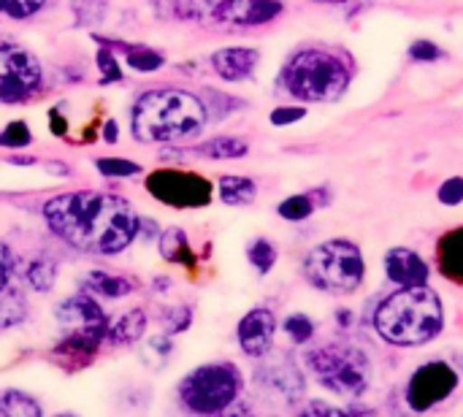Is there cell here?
<instances>
[{"label": "cell", "instance_id": "1", "mask_svg": "<svg viewBox=\"0 0 463 417\" xmlns=\"http://www.w3.org/2000/svg\"><path fill=\"white\" fill-rule=\"evenodd\" d=\"M46 228L79 252L114 258L125 252L141 228L133 204L109 193H65L43 204Z\"/></svg>", "mask_w": 463, "mask_h": 417}, {"label": "cell", "instance_id": "2", "mask_svg": "<svg viewBox=\"0 0 463 417\" xmlns=\"http://www.w3.org/2000/svg\"><path fill=\"white\" fill-rule=\"evenodd\" d=\"M364 320L380 345L402 353L431 347L445 336L450 326L448 304L431 285L385 293L372 304Z\"/></svg>", "mask_w": 463, "mask_h": 417}, {"label": "cell", "instance_id": "3", "mask_svg": "<svg viewBox=\"0 0 463 417\" xmlns=\"http://www.w3.org/2000/svg\"><path fill=\"white\" fill-rule=\"evenodd\" d=\"M301 366L320 391L334 399L364 402L374 385V361L361 342L334 339L326 345H312L301 355Z\"/></svg>", "mask_w": 463, "mask_h": 417}, {"label": "cell", "instance_id": "4", "mask_svg": "<svg viewBox=\"0 0 463 417\" xmlns=\"http://www.w3.org/2000/svg\"><path fill=\"white\" fill-rule=\"evenodd\" d=\"M203 103L182 90H152L133 106V136L141 144H171L201 133Z\"/></svg>", "mask_w": 463, "mask_h": 417}, {"label": "cell", "instance_id": "5", "mask_svg": "<svg viewBox=\"0 0 463 417\" xmlns=\"http://www.w3.org/2000/svg\"><path fill=\"white\" fill-rule=\"evenodd\" d=\"M304 282L326 296L350 299L364 290L369 280V263L353 239H326L315 244L301 261Z\"/></svg>", "mask_w": 463, "mask_h": 417}, {"label": "cell", "instance_id": "6", "mask_svg": "<svg viewBox=\"0 0 463 417\" xmlns=\"http://www.w3.org/2000/svg\"><path fill=\"white\" fill-rule=\"evenodd\" d=\"M353 81L350 62L323 46H307L296 52L282 68V87L304 103L339 100Z\"/></svg>", "mask_w": 463, "mask_h": 417}, {"label": "cell", "instance_id": "7", "mask_svg": "<svg viewBox=\"0 0 463 417\" xmlns=\"http://www.w3.org/2000/svg\"><path fill=\"white\" fill-rule=\"evenodd\" d=\"M247 380L233 361H209L190 369L179 385L176 399L184 412L195 417H214L244 396Z\"/></svg>", "mask_w": 463, "mask_h": 417}, {"label": "cell", "instance_id": "8", "mask_svg": "<svg viewBox=\"0 0 463 417\" xmlns=\"http://www.w3.org/2000/svg\"><path fill=\"white\" fill-rule=\"evenodd\" d=\"M463 391V364L437 355L420 361L399 388V407L410 417H429L453 404Z\"/></svg>", "mask_w": 463, "mask_h": 417}, {"label": "cell", "instance_id": "9", "mask_svg": "<svg viewBox=\"0 0 463 417\" xmlns=\"http://www.w3.org/2000/svg\"><path fill=\"white\" fill-rule=\"evenodd\" d=\"M54 320L60 328V342L54 345V353L73 361H90L106 342L111 328V320L98 299L87 293H73L62 299L54 307Z\"/></svg>", "mask_w": 463, "mask_h": 417}, {"label": "cell", "instance_id": "10", "mask_svg": "<svg viewBox=\"0 0 463 417\" xmlns=\"http://www.w3.org/2000/svg\"><path fill=\"white\" fill-rule=\"evenodd\" d=\"M255 383L266 393L282 399L288 407H296L298 402L307 399V372L301 361L290 353H269L266 358L255 361Z\"/></svg>", "mask_w": 463, "mask_h": 417}, {"label": "cell", "instance_id": "11", "mask_svg": "<svg viewBox=\"0 0 463 417\" xmlns=\"http://www.w3.org/2000/svg\"><path fill=\"white\" fill-rule=\"evenodd\" d=\"M146 190L157 201L174 209H201L212 204V185L198 174H187L176 168H160L149 174Z\"/></svg>", "mask_w": 463, "mask_h": 417}, {"label": "cell", "instance_id": "12", "mask_svg": "<svg viewBox=\"0 0 463 417\" xmlns=\"http://www.w3.org/2000/svg\"><path fill=\"white\" fill-rule=\"evenodd\" d=\"M277 334H279V320L274 309L266 304L247 309L236 323V345L241 355L250 361L266 358L277 345Z\"/></svg>", "mask_w": 463, "mask_h": 417}, {"label": "cell", "instance_id": "13", "mask_svg": "<svg viewBox=\"0 0 463 417\" xmlns=\"http://www.w3.org/2000/svg\"><path fill=\"white\" fill-rule=\"evenodd\" d=\"M383 274L393 290L426 288L434 280L431 263L412 247H391L383 255Z\"/></svg>", "mask_w": 463, "mask_h": 417}, {"label": "cell", "instance_id": "14", "mask_svg": "<svg viewBox=\"0 0 463 417\" xmlns=\"http://www.w3.org/2000/svg\"><path fill=\"white\" fill-rule=\"evenodd\" d=\"M41 84V65L30 52L0 46V92L22 95Z\"/></svg>", "mask_w": 463, "mask_h": 417}, {"label": "cell", "instance_id": "15", "mask_svg": "<svg viewBox=\"0 0 463 417\" xmlns=\"http://www.w3.org/2000/svg\"><path fill=\"white\" fill-rule=\"evenodd\" d=\"M260 62V54L250 46H228V49H220L214 52L212 57V65L214 71L225 79V81H244L255 73Z\"/></svg>", "mask_w": 463, "mask_h": 417}, {"label": "cell", "instance_id": "16", "mask_svg": "<svg viewBox=\"0 0 463 417\" xmlns=\"http://www.w3.org/2000/svg\"><path fill=\"white\" fill-rule=\"evenodd\" d=\"M136 280L125 277V274H117V271H103V269H95V271H87L81 277V293L92 296V299H106V301H119L125 296H130L136 290Z\"/></svg>", "mask_w": 463, "mask_h": 417}, {"label": "cell", "instance_id": "17", "mask_svg": "<svg viewBox=\"0 0 463 417\" xmlns=\"http://www.w3.org/2000/svg\"><path fill=\"white\" fill-rule=\"evenodd\" d=\"M331 201H334L331 190H328L326 185H320V187H312V190H307V193H296V195H288L285 201H279L277 214H279L282 220H288V223H304V220H309L315 212L326 209Z\"/></svg>", "mask_w": 463, "mask_h": 417}, {"label": "cell", "instance_id": "18", "mask_svg": "<svg viewBox=\"0 0 463 417\" xmlns=\"http://www.w3.org/2000/svg\"><path fill=\"white\" fill-rule=\"evenodd\" d=\"M437 269L448 282L463 288V225L448 231L437 242Z\"/></svg>", "mask_w": 463, "mask_h": 417}, {"label": "cell", "instance_id": "19", "mask_svg": "<svg viewBox=\"0 0 463 417\" xmlns=\"http://www.w3.org/2000/svg\"><path fill=\"white\" fill-rule=\"evenodd\" d=\"M146 326H149V317L141 307L119 315L111 328H109V336L106 342L111 347H133V345H141V339L146 336Z\"/></svg>", "mask_w": 463, "mask_h": 417}, {"label": "cell", "instance_id": "20", "mask_svg": "<svg viewBox=\"0 0 463 417\" xmlns=\"http://www.w3.org/2000/svg\"><path fill=\"white\" fill-rule=\"evenodd\" d=\"M217 195L225 206H250L258 198V185L250 176L228 174L217 179Z\"/></svg>", "mask_w": 463, "mask_h": 417}, {"label": "cell", "instance_id": "21", "mask_svg": "<svg viewBox=\"0 0 463 417\" xmlns=\"http://www.w3.org/2000/svg\"><path fill=\"white\" fill-rule=\"evenodd\" d=\"M279 331L285 334V339H288L293 347L307 350V347H312L315 339H317V320H315L312 315H307V312H290V315L282 317Z\"/></svg>", "mask_w": 463, "mask_h": 417}, {"label": "cell", "instance_id": "22", "mask_svg": "<svg viewBox=\"0 0 463 417\" xmlns=\"http://www.w3.org/2000/svg\"><path fill=\"white\" fill-rule=\"evenodd\" d=\"M176 347H174V339L168 334H155V336H144L141 345H138V355H141V364L152 372H163L171 358H174Z\"/></svg>", "mask_w": 463, "mask_h": 417}, {"label": "cell", "instance_id": "23", "mask_svg": "<svg viewBox=\"0 0 463 417\" xmlns=\"http://www.w3.org/2000/svg\"><path fill=\"white\" fill-rule=\"evenodd\" d=\"M160 255L176 266H187V269L195 266V252H193L187 233L182 228H168L160 233Z\"/></svg>", "mask_w": 463, "mask_h": 417}, {"label": "cell", "instance_id": "24", "mask_svg": "<svg viewBox=\"0 0 463 417\" xmlns=\"http://www.w3.org/2000/svg\"><path fill=\"white\" fill-rule=\"evenodd\" d=\"M0 417H43V407L27 391L8 388L0 391Z\"/></svg>", "mask_w": 463, "mask_h": 417}, {"label": "cell", "instance_id": "25", "mask_svg": "<svg viewBox=\"0 0 463 417\" xmlns=\"http://www.w3.org/2000/svg\"><path fill=\"white\" fill-rule=\"evenodd\" d=\"M231 5H236V22L241 24H263L282 14L279 0H236Z\"/></svg>", "mask_w": 463, "mask_h": 417}, {"label": "cell", "instance_id": "26", "mask_svg": "<svg viewBox=\"0 0 463 417\" xmlns=\"http://www.w3.org/2000/svg\"><path fill=\"white\" fill-rule=\"evenodd\" d=\"M24 282L30 290L35 293H49L57 282V263L49 258V255H41V258H33L27 266H24Z\"/></svg>", "mask_w": 463, "mask_h": 417}, {"label": "cell", "instance_id": "27", "mask_svg": "<svg viewBox=\"0 0 463 417\" xmlns=\"http://www.w3.org/2000/svg\"><path fill=\"white\" fill-rule=\"evenodd\" d=\"M195 152L212 160H239L250 152V144L236 136H217L212 141H203Z\"/></svg>", "mask_w": 463, "mask_h": 417}, {"label": "cell", "instance_id": "28", "mask_svg": "<svg viewBox=\"0 0 463 417\" xmlns=\"http://www.w3.org/2000/svg\"><path fill=\"white\" fill-rule=\"evenodd\" d=\"M27 320V301L16 288L0 290V331H11Z\"/></svg>", "mask_w": 463, "mask_h": 417}, {"label": "cell", "instance_id": "29", "mask_svg": "<svg viewBox=\"0 0 463 417\" xmlns=\"http://www.w3.org/2000/svg\"><path fill=\"white\" fill-rule=\"evenodd\" d=\"M247 261H250V266H252L260 277H269V274L274 271L277 261H279V250H277V244H274L271 239L258 236V239H252L250 247H247Z\"/></svg>", "mask_w": 463, "mask_h": 417}, {"label": "cell", "instance_id": "30", "mask_svg": "<svg viewBox=\"0 0 463 417\" xmlns=\"http://www.w3.org/2000/svg\"><path fill=\"white\" fill-rule=\"evenodd\" d=\"M193 320H195L193 307H190V304H176V307H168V309L163 312L160 326H163V334H168V336L174 339V336L190 331Z\"/></svg>", "mask_w": 463, "mask_h": 417}, {"label": "cell", "instance_id": "31", "mask_svg": "<svg viewBox=\"0 0 463 417\" xmlns=\"http://www.w3.org/2000/svg\"><path fill=\"white\" fill-rule=\"evenodd\" d=\"M95 166L103 176H136V174H141L138 163L122 160V157H100V160H95Z\"/></svg>", "mask_w": 463, "mask_h": 417}, {"label": "cell", "instance_id": "32", "mask_svg": "<svg viewBox=\"0 0 463 417\" xmlns=\"http://www.w3.org/2000/svg\"><path fill=\"white\" fill-rule=\"evenodd\" d=\"M296 417H336V404H331L328 399L323 396H312V399H304L293 407Z\"/></svg>", "mask_w": 463, "mask_h": 417}, {"label": "cell", "instance_id": "33", "mask_svg": "<svg viewBox=\"0 0 463 417\" xmlns=\"http://www.w3.org/2000/svg\"><path fill=\"white\" fill-rule=\"evenodd\" d=\"M437 201L448 209H456L463 204V176H448L437 187Z\"/></svg>", "mask_w": 463, "mask_h": 417}, {"label": "cell", "instance_id": "34", "mask_svg": "<svg viewBox=\"0 0 463 417\" xmlns=\"http://www.w3.org/2000/svg\"><path fill=\"white\" fill-rule=\"evenodd\" d=\"M442 57H445V49L429 38H418L410 43V60L415 62H439Z\"/></svg>", "mask_w": 463, "mask_h": 417}, {"label": "cell", "instance_id": "35", "mask_svg": "<svg viewBox=\"0 0 463 417\" xmlns=\"http://www.w3.org/2000/svg\"><path fill=\"white\" fill-rule=\"evenodd\" d=\"M307 117V109L304 106H279V109H274L271 111V125H277V128H288V125H296V122H301Z\"/></svg>", "mask_w": 463, "mask_h": 417}, {"label": "cell", "instance_id": "36", "mask_svg": "<svg viewBox=\"0 0 463 417\" xmlns=\"http://www.w3.org/2000/svg\"><path fill=\"white\" fill-rule=\"evenodd\" d=\"M33 141L30 130L24 122H11L3 133H0V144L3 147H27Z\"/></svg>", "mask_w": 463, "mask_h": 417}, {"label": "cell", "instance_id": "37", "mask_svg": "<svg viewBox=\"0 0 463 417\" xmlns=\"http://www.w3.org/2000/svg\"><path fill=\"white\" fill-rule=\"evenodd\" d=\"M334 326L336 331H342L345 336H350L358 326H361V315L353 307H336L334 312Z\"/></svg>", "mask_w": 463, "mask_h": 417}, {"label": "cell", "instance_id": "38", "mask_svg": "<svg viewBox=\"0 0 463 417\" xmlns=\"http://www.w3.org/2000/svg\"><path fill=\"white\" fill-rule=\"evenodd\" d=\"M41 5H43V0H3V11L11 14L14 19H27V16H33Z\"/></svg>", "mask_w": 463, "mask_h": 417}, {"label": "cell", "instance_id": "39", "mask_svg": "<svg viewBox=\"0 0 463 417\" xmlns=\"http://www.w3.org/2000/svg\"><path fill=\"white\" fill-rule=\"evenodd\" d=\"M336 417H380V410L369 407L366 402H347L336 407Z\"/></svg>", "mask_w": 463, "mask_h": 417}, {"label": "cell", "instance_id": "40", "mask_svg": "<svg viewBox=\"0 0 463 417\" xmlns=\"http://www.w3.org/2000/svg\"><path fill=\"white\" fill-rule=\"evenodd\" d=\"M130 68H138V71H152V68H160L163 65V57L152 54V52H133L128 57Z\"/></svg>", "mask_w": 463, "mask_h": 417}, {"label": "cell", "instance_id": "41", "mask_svg": "<svg viewBox=\"0 0 463 417\" xmlns=\"http://www.w3.org/2000/svg\"><path fill=\"white\" fill-rule=\"evenodd\" d=\"M11 274H14V255H11V250L0 242V290L8 288Z\"/></svg>", "mask_w": 463, "mask_h": 417}, {"label": "cell", "instance_id": "42", "mask_svg": "<svg viewBox=\"0 0 463 417\" xmlns=\"http://www.w3.org/2000/svg\"><path fill=\"white\" fill-rule=\"evenodd\" d=\"M214 417H255V407L241 396L239 402H233L228 410H222L220 415H214Z\"/></svg>", "mask_w": 463, "mask_h": 417}, {"label": "cell", "instance_id": "43", "mask_svg": "<svg viewBox=\"0 0 463 417\" xmlns=\"http://www.w3.org/2000/svg\"><path fill=\"white\" fill-rule=\"evenodd\" d=\"M100 68H103V73H106V76H111L109 81H117V79H119V71H117V65H114V60H111V57H106V54H103V57H100Z\"/></svg>", "mask_w": 463, "mask_h": 417}, {"label": "cell", "instance_id": "44", "mask_svg": "<svg viewBox=\"0 0 463 417\" xmlns=\"http://www.w3.org/2000/svg\"><path fill=\"white\" fill-rule=\"evenodd\" d=\"M103 136H106L109 141H117V125H114V122H109V125H106V130H103Z\"/></svg>", "mask_w": 463, "mask_h": 417}, {"label": "cell", "instance_id": "45", "mask_svg": "<svg viewBox=\"0 0 463 417\" xmlns=\"http://www.w3.org/2000/svg\"><path fill=\"white\" fill-rule=\"evenodd\" d=\"M155 285H157V288H160V290H165V288H168V285H171V282H168V280H157V282H155Z\"/></svg>", "mask_w": 463, "mask_h": 417}, {"label": "cell", "instance_id": "46", "mask_svg": "<svg viewBox=\"0 0 463 417\" xmlns=\"http://www.w3.org/2000/svg\"><path fill=\"white\" fill-rule=\"evenodd\" d=\"M317 3H347V0H317Z\"/></svg>", "mask_w": 463, "mask_h": 417}, {"label": "cell", "instance_id": "47", "mask_svg": "<svg viewBox=\"0 0 463 417\" xmlns=\"http://www.w3.org/2000/svg\"><path fill=\"white\" fill-rule=\"evenodd\" d=\"M54 417H76V415H71V412H60V415H54Z\"/></svg>", "mask_w": 463, "mask_h": 417}, {"label": "cell", "instance_id": "48", "mask_svg": "<svg viewBox=\"0 0 463 417\" xmlns=\"http://www.w3.org/2000/svg\"><path fill=\"white\" fill-rule=\"evenodd\" d=\"M0 11H3V0H0Z\"/></svg>", "mask_w": 463, "mask_h": 417}, {"label": "cell", "instance_id": "49", "mask_svg": "<svg viewBox=\"0 0 463 417\" xmlns=\"http://www.w3.org/2000/svg\"><path fill=\"white\" fill-rule=\"evenodd\" d=\"M228 3H236V0H228Z\"/></svg>", "mask_w": 463, "mask_h": 417}, {"label": "cell", "instance_id": "50", "mask_svg": "<svg viewBox=\"0 0 463 417\" xmlns=\"http://www.w3.org/2000/svg\"><path fill=\"white\" fill-rule=\"evenodd\" d=\"M458 417H463V412H461V415H458Z\"/></svg>", "mask_w": 463, "mask_h": 417}]
</instances>
